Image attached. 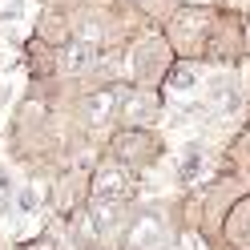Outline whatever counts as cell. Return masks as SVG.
Masks as SVG:
<instances>
[{"instance_id": "cell-5", "label": "cell", "mask_w": 250, "mask_h": 250, "mask_svg": "<svg viewBox=\"0 0 250 250\" xmlns=\"http://www.w3.org/2000/svg\"><path fill=\"white\" fill-rule=\"evenodd\" d=\"M101 153L121 162L125 169H133L137 178H146L169 158V142H166V129H121V125H113L101 137Z\"/></svg>"}, {"instance_id": "cell-3", "label": "cell", "mask_w": 250, "mask_h": 250, "mask_svg": "<svg viewBox=\"0 0 250 250\" xmlns=\"http://www.w3.org/2000/svg\"><path fill=\"white\" fill-rule=\"evenodd\" d=\"M169 65H174V49L162 33V24H146L121 44V77L125 85L137 89H162Z\"/></svg>"}, {"instance_id": "cell-24", "label": "cell", "mask_w": 250, "mask_h": 250, "mask_svg": "<svg viewBox=\"0 0 250 250\" xmlns=\"http://www.w3.org/2000/svg\"><path fill=\"white\" fill-rule=\"evenodd\" d=\"M0 250H4V242H0Z\"/></svg>"}, {"instance_id": "cell-6", "label": "cell", "mask_w": 250, "mask_h": 250, "mask_svg": "<svg viewBox=\"0 0 250 250\" xmlns=\"http://www.w3.org/2000/svg\"><path fill=\"white\" fill-rule=\"evenodd\" d=\"M246 81L242 69H206L198 89V105L206 109V125H226L234 129L238 117L246 113Z\"/></svg>"}, {"instance_id": "cell-22", "label": "cell", "mask_w": 250, "mask_h": 250, "mask_svg": "<svg viewBox=\"0 0 250 250\" xmlns=\"http://www.w3.org/2000/svg\"><path fill=\"white\" fill-rule=\"evenodd\" d=\"M242 41H246V65H250V8H242Z\"/></svg>"}, {"instance_id": "cell-16", "label": "cell", "mask_w": 250, "mask_h": 250, "mask_svg": "<svg viewBox=\"0 0 250 250\" xmlns=\"http://www.w3.org/2000/svg\"><path fill=\"white\" fill-rule=\"evenodd\" d=\"M28 33H33L37 41H44L49 49H65V44L73 41V12H65V8H37Z\"/></svg>"}, {"instance_id": "cell-14", "label": "cell", "mask_w": 250, "mask_h": 250, "mask_svg": "<svg viewBox=\"0 0 250 250\" xmlns=\"http://www.w3.org/2000/svg\"><path fill=\"white\" fill-rule=\"evenodd\" d=\"M21 65H24V81L28 85H49L57 81V49H49L44 41L28 33L21 41Z\"/></svg>"}, {"instance_id": "cell-8", "label": "cell", "mask_w": 250, "mask_h": 250, "mask_svg": "<svg viewBox=\"0 0 250 250\" xmlns=\"http://www.w3.org/2000/svg\"><path fill=\"white\" fill-rule=\"evenodd\" d=\"M89 206V169L81 166H61L53 178H44V214L57 222H73Z\"/></svg>"}, {"instance_id": "cell-15", "label": "cell", "mask_w": 250, "mask_h": 250, "mask_svg": "<svg viewBox=\"0 0 250 250\" xmlns=\"http://www.w3.org/2000/svg\"><path fill=\"white\" fill-rule=\"evenodd\" d=\"M218 250H250V190L230 202L218 234Z\"/></svg>"}, {"instance_id": "cell-17", "label": "cell", "mask_w": 250, "mask_h": 250, "mask_svg": "<svg viewBox=\"0 0 250 250\" xmlns=\"http://www.w3.org/2000/svg\"><path fill=\"white\" fill-rule=\"evenodd\" d=\"M8 250H77V242L69 238V226L65 222H57V218L44 214V222L33 234H21Z\"/></svg>"}, {"instance_id": "cell-10", "label": "cell", "mask_w": 250, "mask_h": 250, "mask_svg": "<svg viewBox=\"0 0 250 250\" xmlns=\"http://www.w3.org/2000/svg\"><path fill=\"white\" fill-rule=\"evenodd\" d=\"M142 182H146V178H137L133 169H125L121 162L97 153V162H93V169H89V202H93V198L137 202V198H142Z\"/></svg>"}, {"instance_id": "cell-2", "label": "cell", "mask_w": 250, "mask_h": 250, "mask_svg": "<svg viewBox=\"0 0 250 250\" xmlns=\"http://www.w3.org/2000/svg\"><path fill=\"white\" fill-rule=\"evenodd\" d=\"M186 234V214L178 194L162 198H137L129 210V222L121 226L113 250H178Z\"/></svg>"}, {"instance_id": "cell-9", "label": "cell", "mask_w": 250, "mask_h": 250, "mask_svg": "<svg viewBox=\"0 0 250 250\" xmlns=\"http://www.w3.org/2000/svg\"><path fill=\"white\" fill-rule=\"evenodd\" d=\"M166 113H169V97H166L162 89L121 85L113 125H121V129H162V125H166Z\"/></svg>"}, {"instance_id": "cell-18", "label": "cell", "mask_w": 250, "mask_h": 250, "mask_svg": "<svg viewBox=\"0 0 250 250\" xmlns=\"http://www.w3.org/2000/svg\"><path fill=\"white\" fill-rule=\"evenodd\" d=\"M202 77H206V65H198V61H174L169 73H166V81H162V93L169 101L174 97H198Z\"/></svg>"}, {"instance_id": "cell-21", "label": "cell", "mask_w": 250, "mask_h": 250, "mask_svg": "<svg viewBox=\"0 0 250 250\" xmlns=\"http://www.w3.org/2000/svg\"><path fill=\"white\" fill-rule=\"evenodd\" d=\"M125 4H133V8L149 21V24H162V21L169 17V8L178 4V0H125Z\"/></svg>"}, {"instance_id": "cell-25", "label": "cell", "mask_w": 250, "mask_h": 250, "mask_svg": "<svg viewBox=\"0 0 250 250\" xmlns=\"http://www.w3.org/2000/svg\"><path fill=\"white\" fill-rule=\"evenodd\" d=\"M0 4H4V0H0Z\"/></svg>"}, {"instance_id": "cell-19", "label": "cell", "mask_w": 250, "mask_h": 250, "mask_svg": "<svg viewBox=\"0 0 250 250\" xmlns=\"http://www.w3.org/2000/svg\"><path fill=\"white\" fill-rule=\"evenodd\" d=\"M12 214H17V218H37V214H44V182H41V178H21V182H17Z\"/></svg>"}, {"instance_id": "cell-13", "label": "cell", "mask_w": 250, "mask_h": 250, "mask_svg": "<svg viewBox=\"0 0 250 250\" xmlns=\"http://www.w3.org/2000/svg\"><path fill=\"white\" fill-rule=\"evenodd\" d=\"M129 210H133V202L93 198L89 206H85V218L93 222V230H97V238H101L105 246H113V242H117V234H121V226L129 222Z\"/></svg>"}, {"instance_id": "cell-20", "label": "cell", "mask_w": 250, "mask_h": 250, "mask_svg": "<svg viewBox=\"0 0 250 250\" xmlns=\"http://www.w3.org/2000/svg\"><path fill=\"white\" fill-rule=\"evenodd\" d=\"M17 174H12V166L4 162V158H0V218H4V222H8V218H17V214H12V194H17Z\"/></svg>"}, {"instance_id": "cell-23", "label": "cell", "mask_w": 250, "mask_h": 250, "mask_svg": "<svg viewBox=\"0 0 250 250\" xmlns=\"http://www.w3.org/2000/svg\"><path fill=\"white\" fill-rule=\"evenodd\" d=\"M0 105H4V81H0Z\"/></svg>"}, {"instance_id": "cell-4", "label": "cell", "mask_w": 250, "mask_h": 250, "mask_svg": "<svg viewBox=\"0 0 250 250\" xmlns=\"http://www.w3.org/2000/svg\"><path fill=\"white\" fill-rule=\"evenodd\" d=\"M210 28H214V0H178L169 17L162 21L174 61H198V65L206 61Z\"/></svg>"}, {"instance_id": "cell-7", "label": "cell", "mask_w": 250, "mask_h": 250, "mask_svg": "<svg viewBox=\"0 0 250 250\" xmlns=\"http://www.w3.org/2000/svg\"><path fill=\"white\" fill-rule=\"evenodd\" d=\"M206 69H242L246 41H242V8L230 0H214V28L206 44Z\"/></svg>"}, {"instance_id": "cell-12", "label": "cell", "mask_w": 250, "mask_h": 250, "mask_svg": "<svg viewBox=\"0 0 250 250\" xmlns=\"http://www.w3.org/2000/svg\"><path fill=\"white\" fill-rule=\"evenodd\" d=\"M105 57H109V49H97V44H85V41H69L65 49H57V81H81Z\"/></svg>"}, {"instance_id": "cell-11", "label": "cell", "mask_w": 250, "mask_h": 250, "mask_svg": "<svg viewBox=\"0 0 250 250\" xmlns=\"http://www.w3.org/2000/svg\"><path fill=\"white\" fill-rule=\"evenodd\" d=\"M214 169V149L206 137H190V142H182V149L174 153V186L178 190H194L210 178Z\"/></svg>"}, {"instance_id": "cell-1", "label": "cell", "mask_w": 250, "mask_h": 250, "mask_svg": "<svg viewBox=\"0 0 250 250\" xmlns=\"http://www.w3.org/2000/svg\"><path fill=\"white\" fill-rule=\"evenodd\" d=\"M65 85H28L4 121V162L24 169V178H53L65 166Z\"/></svg>"}]
</instances>
